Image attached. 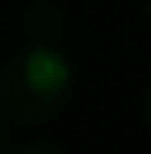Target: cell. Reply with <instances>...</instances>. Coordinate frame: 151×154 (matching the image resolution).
I'll return each instance as SVG.
<instances>
[{
    "instance_id": "obj_3",
    "label": "cell",
    "mask_w": 151,
    "mask_h": 154,
    "mask_svg": "<svg viewBox=\"0 0 151 154\" xmlns=\"http://www.w3.org/2000/svg\"><path fill=\"white\" fill-rule=\"evenodd\" d=\"M148 120H151V99H148Z\"/></svg>"
},
{
    "instance_id": "obj_1",
    "label": "cell",
    "mask_w": 151,
    "mask_h": 154,
    "mask_svg": "<svg viewBox=\"0 0 151 154\" xmlns=\"http://www.w3.org/2000/svg\"><path fill=\"white\" fill-rule=\"evenodd\" d=\"M69 86H72L69 58L48 45H31L28 51H21L4 75L7 106L21 120H41L55 113L65 103Z\"/></svg>"
},
{
    "instance_id": "obj_2",
    "label": "cell",
    "mask_w": 151,
    "mask_h": 154,
    "mask_svg": "<svg viewBox=\"0 0 151 154\" xmlns=\"http://www.w3.org/2000/svg\"><path fill=\"white\" fill-rule=\"evenodd\" d=\"M7 147V123H4V116H0V151Z\"/></svg>"
}]
</instances>
